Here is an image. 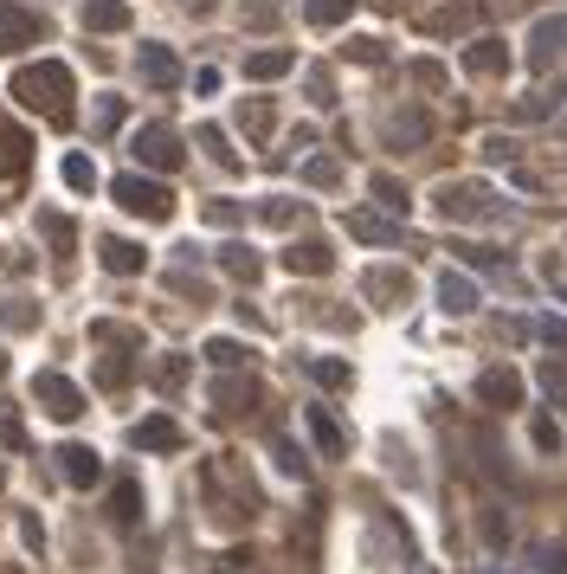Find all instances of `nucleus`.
<instances>
[{
	"instance_id": "2f4dec72",
	"label": "nucleus",
	"mask_w": 567,
	"mask_h": 574,
	"mask_svg": "<svg viewBox=\"0 0 567 574\" xmlns=\"http://www.w3.org/2000/svg\"><path fill=\"white\" fill-rule=\"evenodd\" d=\"M97 382L123 387V382H129V362H123V355H104V362H97Z\"/></svg>"
},
{
	"instance_id": "a19ab883",
	"label": "nucleus",
	"mask_w": 567,
	"mask_h": 574,
	"mask_svg": "<svg viewBox=\"0 0 567 574\" xmlns=\"http://www.w3.org/2000/svg\"><path fill=\"white\" fill-rule=\"evenodd\" d=\"M181 7H188V13H207V7H213V0H181Z\"/></svg>"
},
{
	"instance_id": "58836bf2",
	"label": "nucleus",
	"mask_w": 567,
	"mask_h": 574,
	"mask_svg": "<svg viewBox=\"0 0 567 574\" xmlns=\"http://www.w3.org/2000/svg\"><path fill=\"white\" fill-rule=\"evenodd\" d=\"M265 220H271V227H291V220H297V207H291V200H277V207H265Z\"/></svg>"
},
{
	"instance_id": "f257e3e1",
	"label": "nucleus",
	"mask_w": 567,
	"mask_h": 574,
	"mask_svg": "<svg viewBox=\"0 0 567 574\" xmlns=\"http://www.w3.org/2000/svg\"><path fill=\"white\" fill-rule=\"evenodd\" d=\"M13 97H20L27 111L52 116V123H72L77 116V77H72V65H59V59H39L27 72H13Z\"/></svg>"
},
{
	"instance_id": "a211bd4d",
	"label": "nucleus",
	"mask_w": 567,
	"mask_h": 574,
	"mask_svg": "<svg viewBox=\"0 0 567 574\" xmlns=\"http://www.w3.org/2000/svg\"><path fill=\"white\" fill-rule=\"evenodd\" d=\"M220 265H227L239 284H252V278H259V252H252V246H220Z\"/></svg>"
},
{
	"instance_id": "dca6fc26",
	"label": "nucleus",
	"mask_w": 567,
	"mask_h": 574,
	"mask_svg": "<svg viewBox=\"0 0 567 574\" xmlns=\"http://www.w3.org/2000/svg\"><path fill=\"white\" fill-rule=\"evenodd\" d=\"M477 394H484V400H491V407H510V400H516V394H523V382H516V375H510V368H491V375H484V382H477Z\"/></svg>"
},
{
	"instance_id": "4c0bfd02",
	"label": "nucleus",
	"mask_w": 567,
	"mask_h": 574,
	"mask_svg": "<svg viewBox=\"0 0 567 574\" xmlns=\"http://www.w3.org/2000/svg\"><path fill=\"white\" fill-rule=\"evenodd\" d=\"M252 562H259V555H245V549H239V555H227V562H220V574H252Z\"/></svg>"
},
{
	"instance_id": "6ab92c4d",
	"label": "nucleus",
	"mask_w": 567,
	"mask_h": 574,
	"mask_svg": "<svg viewBox=\"0 0 567 574\" xmlns=\"http://www.w3.org/2000/svg\"><path fill=\"white\" fill-rule=\"evenodd\" d=\"M303 13H309V27H342L355 13V0H303Z\"/></svg>"
},
{
	"instance_id": "4468645a",
	"label": "nucleus",
	"mask_w": 567,
	"mask_h": 574,
	"mask_svg": "<svg viewBox=\"0 0 567 574\" xmlns=\"http://www.w3.org/2000/svg\"><path fill=\"white\" fill-rule=\"evenodd\" d=\"M503 65H510V52H503L496 39H477V45L464 52V72H471V77H496Z\"/></svg>"
},
{
	"instance_id": "e433bc0d",
	"label": "nucleus",
	"mask_w": 567,
	"mask_h": 574,
	"mask_svg": "<svg viewBox=\"0 0 567 574\" xmlns=\"http://www.w3.org/2000/svg\"><path fill=\"white\" fill-rule=\"evenodd\" d=\"M316 382H329V387H342V382H348V368H342V362H316Z\"/></svg>"
},
{
	"instance_id": "bb28decb",
	"label": "nucleus",
	"mask_w": 567,
	"mask_h": 574,
	"mask_svg": "<svg viewBox=\"0 0 567 574\" xmlns=\"http://www.w3.org/2000/svg\"><path fill=\"white\" fill-rule=\"evenodd\" d=\"M368 298H407V278L400 271H368Z\"/></svg>"
},
{
	"instance_id": "39448f33",
	"label": "nucleus",
	"mask_w": 567,
	"mask_h": 574,
	"mask_svg": "<svg viewBox=\"0 0 567 574\" xmlns=\"http://www.w3.org/2000/svg\"><path fill=\"white\" fill-rule=\"evenodd\" d=\"M439 213H445V220H477V213H491V188H477V181L439 188Z\"/></svg>"
},
{
	"instance_id": "f03ea898",
	"label": "nucleus",
	"mask_w": 567,
	"mask_h": 574,
	"mask_svg": "<svg viewBox=\"0 0 567 574\" xmlns=\"http://www.w3.org/2000/svg\"><path fill=\"white\" fill-rule=\"evenodd\" d=\"M116 207H129V213H143V220H168L175 213V200L161 181H143V175H116Z\"/></svg>"
},
{
	"instance_id": "f8f14e48",
	"label": "nucleus",
	"mask_w": 567,
	"mask_h": 574,
	"mask_svg": "<svg viewBox=\"0 0 567 574\" xmlns=\"http://www.w3.org/2000/svg\"><path fill=\"white\" fill-rule=\"evenodd\" d=\"M143 77H149L155 91H175L181 84V59L168 45H143Z\"/></svg>"
},
{
	"instance_id": "20e7f679",
	"label": "nucleus",
	"mask_w": 567,
	"mask_h": 574,
	"mask_svg": "<svg viewBox=\"0 0 567 574\" xmlns=\"http://www.w3.org/2000/svg\"><path fill=\"white\" fill-rule=\"evenodd\" d=\"M136 161L175 175V168H181V136H175L168 123H143V129H136Z\"/></svg>"
},
{
	"instance_id": "9d476101",
	"label": "nucleus",
	"mask_w": 567,
	"mask_h": 574,
	"mask_svg": "<svg viewBox=\"0 0 567 574\" xmlns=\"http://www.w3.org/2000/svg\"><path fill=\"white\" fill-rule=\"evenodd\" d=\"M149 265V252H143V246H136V239H104V271H111V278H136V271Z\"/></svg>"
},
{
	"instance_id": "473e14b6",
	"label": "nucleus",
	"mask_w": 567,
	"mask_h": 574,
	"mask_svg": "<svg viewBox=\"0 0 567 574\" xmlns=\"http://www.w3.org/2000/svg\"><path fill=\"white\" fill-rule=\"evenodd\" d=\"M387 136H393V143H426V116H400Z\"/></svg>"
},
{
	"instance_id": "b1692460",
	"label": "nucleus",
	"mask_w": 567,
	"mask_h": 574,
	"mask_svg": "<svg viewBox=\"0 0 567 574\" xmlns=\"http://www.w3.org/2000/svg\"><path fill=\"white\" fill-rule=\"evenodd\" d=\"M239 123H245V136H271V123H277V116H271L265 97H252V104L239 111Z\"/></svg>"
},
{
	"instance_id": "c9c22d12",
	"label": "nucleus",
	"mask_w": 567,
	"mask_h": 574,
	"mask_svg": "<svg viewBox=\"0 0 567 574\" xmlns=\"http://www.w3.org/2000/svg\"><path fill=\"white\" fill-rule=\"evenodd\" d=\"M200 149H213V155H220V161H232V155H227V136H220V129H213V123H207V129H200Z\"/></svg>"
},
{
	"instance_id": "412c9836",
	"label": "nucleus",
	"mask_w": 567,
	"mask_h": 574,
	"mask_svg": "<svg viewBox=\"0 0 567 574\" xmlns=\"http://www.w3.org/2000/svg\"><path fill=\"white\" fill-rule=\"evenodd\" d=\"M245 400H252V382H220L213 387V414H245Z\"/></svg>"
},
{
	"instance_id": "0eeeda50",
	"label": "nucleus",
	"mask_w": 567,
	"mask_h": 574,
	"mask_svg": "<svg viewBox=\"0 0 567 574\" xmlns=\"http://www.w3.org/2000/svg\"><path fill=\"white\" fill-rule=\"evenodd\" d=\"M39 39V13L33 7H13V0H0V52H13V45H33Z\"/></svg>"
},
{
	"instance_id": "79ce46f5",
	"label": "nucleus",
	"mask_w": 567,
	"mask_h": 574,
	"mask_svg": "<svg viewBox=\"0 0 567 574\" xmlns=\"http://www.w3.org/2000/svg\"><path fill=\"white\" fill-rule=\"evenodd\" d=\"M0 368H7V362H0Z\"/></svg>"
},
{
	"instance_id": "5701e85b",
	"label": "nucleus",
	"mask_w": 567,
	"mask_h": 574,
	"mask_svg": "<svg viewBox=\"0 0 567 574\" xmlns=\"http://www.w3.org/2000/svg\"><path fill=\"white\" fill-rule=\"evenodd\" d=\"M309 432H316V446H323V452H342V446H348V439H342V426L329 420V414H323V407H316V414H309Z\"/></svg>"
},
{
	"instance_id": "9b49d317",
	"label": "nucleus",
	"mask_w": 567,
	"mask_h": 574,
	"mask_svg": "<svg viewBox=\"0 0 567 574\" xmlns=\"http://www.w3.org/2000/svg\"><path fill=\"white\" fill-rule=\"evenodd\" d=\"M567 52V20H542L529 33V65H555Z\"/></svg>"
},
{
	"instance_id": "6e6552de",
	"label": "nucleus",
	"mask_w": 567,
	"mask_h": 574,
	"mask_svg": "<svg viewBox=\"0 0 567 574\" xmlns=\"http://www.w3.org/2000/svg\"><path fill=\"white\" fill-rule=\"evenodd\" d=\"M27 168H33V136L7 123V129H0V181H13V175H27Z\"/></svg>"
},
{
	"instance_id": "cd10ccee",
	"label": "nucleus",
	"mask_w": 567,
	"mask_h": 574,
	"mask_svg": "<svg viewBox=\"0 0 567 574\" xmlns=\"http://www.w3.org/2000/svg\"><path fill=\"white\" fill-rule=\"evenodd\" d=\"M439 298H445V310H471V304H477V291H471L464 278H445V284H439Z\"/></svg>"
},
{
	"instance_id": "f3484780",
	"label": "nucleus",
	"mask_w": 567,
	"mask_h": 574,
	"mask_svg": "<svg viewBox=\"0 0 567 574\" xmlns=\"http://www.w3.org/2000/svg\"><path fill=\"white\" fill-rule=\"evenodd\" d=\"M284 265L291 271H329V246H323V239H303V246L284 252Z\"/></svg>"
},
{
	"instance_id": "2eb2a0df",
	"label": "nucleus",
	"mask_w": 567,
	"mask_h": 574,
	"mask_svg": "<svg viewBox=\"0 0 567 574\" xmlns=\"http://www.w3.org/2000/svg\"><path fill=\"white\" fill-rule=\"evenodd\" d=\"M471 20H477V7H439V13H426V33L452 39V33H471Z\"/></svg>"
},
{
	"instance_id": "ddd939ff",
	"label": "nucleus",
	"mask_w": 567,
	"mask_h": 574,
	"mask_svg": "<svg viewBox=\"0 0 567 574\" xmlns=\"http://www.w3.org/2000/svg\"><path fill=\"white\" fill-rule=\"evenodd\" d=\"M84 27L91 33H123L129 27V0H84Z\"/></svg>"
},
{
	"instance_id": "7ed1b4c3",
	"label": "nucleus",
	"mask_w": 567,
	"mask_h": 574,
	"mask_svg": "<svg viewBox=\"0 0 567 574\" xmlns=\"http://www.w3.org/2000/svg\"><path fill=\"white\" fill-rule=\"evenodd\" d=\"M33 400H45V414H52V420H77V414H84L77 382H65L59 368H39V375H33Z\"/></svg>"
},
{
	"instance_id": "a878e982",
	"label": "nucleus",
	"mask_w": 567,
	"mask_h": 574,
	"mask_svg": "<svg viewBox=\"0 0 567 574\" xmlns=\"http://www.w3.org/2000/svg\"><path fill=\"white\" fill-rule=\"evenodd\" d=\"M39 310L27 304V298H13V304H0V330H33Z\"/></svg>"
},
{
	"instance_id": "c85d7f7f",
	"label": "nucleus",
	"mask_w": 567,
	"mask_h": 574,
	"mask_svg": "<svg viewBox=\"0 0 567 574\" xmlns=\"http://www.w3.org/2000/svg\"><path fill=\"white\" fill-rule=\"evenodd\" d=\"M181 382H188V362H181V355H168V362L155 368V387H161V394H175Z\"/></svg>"
},
{
	"instance_id": "ea45409f",
	"label": "nucleus",
	"mask_w": 567,
	"mask_h": 574,
	"mask_svg": "<svg viewBox=\"0 0 567 574\" xmlns=\"http://www.w3.org/2000/svg\"><path fill=\"white\" fill-rule=\"evenodd\" d=\"M207 220H213V227H232V220H239V207H227V200H213V207H207Z\"/></svg>"
},
{
	"instance_id": "423d86ee",
	"label": "nucleus",
	"mask_w": 567,
	"mask_h": 574,
	"mask_svg": "<svg viewBox=\"0 0 567 574\" xmlns=\"http://www.w3.org/2000/svg\"><path fill=\"white\" fill-rule=\"evenodd\" d=\"M129 446H136V452H181V426L168 420V414L136 420V426H129Z\"/></svg>"
},
{
	"instance_id": "f704fd0d",
	"label": "nucleus",
	"mask_w": 567,
	"mask_h": 574,
	"mask_svg": "<svg viewBox=\"0 0 567 574\" xmlns=\"http://www.w3.org/2000/svg\"><path fill=\"white\" fill-rule=\"evenodd\" d=\"M348 59H361V65H375V59H380V39H355V45H348Z\"/></svg>"
},
{
	"instance_id": "4be33fe9",
	"label": "nucleus",
	"mask_w": 567,
	"mask_h": 574,
	"mask_svg": "<svg viewBox=\"0 0 567 574\" xmlns=\"http://www.w3.org/2000/svg\"><path fill=\"white\" fill-rule=\"evenodd\" d=\"M65 188H72V194H91V188H97V168H91V155H65Z\"/></svg>"
},
{
	"instance_id": "c756f323",
	"label": "nucleus",
	"mask_w": 567,
	"mask_h": 574,
	"mask_svg": "<svg viewBox=\"0 0 567 574\" xmlns=\"http://www.w3.org/2000/svg\"><path fill=\"white\" fill-rule=\"evenodd\" d=\"M136 503H143V498H136V484H123V491H116V510H111V516L123 523V530H136V516H143Z\"/></svg>"
},
{
	"instance_id": "393cba45",
	"label": "nucleus",
	"mask_w": 567,
	"mask_h": 574,
	"mask_svg": "<svg viewBox=\"0 0 567 574\" xmlns=\"http://www.w3.org/2000/svg\"><path fill=\"white\" fill-rule=\"evenodd\" d=\"M348 232H355V239H375V246H387V239H400V232L387 227V220H375V213H355V220H348Z\"/></svg>"
},
{
	"instance_id": "aec40b11",
	"label": "nucleus",
	"mask_w": 567,
	"mask_h": 574,
	"mask_svg": "<svg viewBox=\"0 0 567 574\" xmlns=\"http://www.w3.org/2000/svg\"><path fill=\"white\" fill-rule=\"evenodd\" d=\"M291 65H297L291 52H252V59H245V72L259 77V84H265V77H284Z\"/></svg>"
},
{
	"instance_id": "1a4fd4ad",
	"label": "nucleus",
	"mask_w": 567,
	"mask_h": 574,
	"mask_svg": "<svg viewBox=\"0 0 567 574\" xmlns=\"http://www.w3.org/2000/svg\"><path fill=\"white\" fill-rule=\"evenodd\" d=\"M59 471H65V484H77V491H91V484L104 478V465H97L91 446H65V452H59Z\"/></svg>"
},
{
	"instance_id": "72a5a7b5",
	"label": "nucleus",
	"mask_w": 567,
	"mask_h": 574,
	"mask_svg": "<svg viewBox=\"0 0 567 574\" xmlns=\"http://www.w3.org/2000/svg\"><path fill=\"white\" fill-rule=\"evenodd\" d=\"M375 194H380V207H393V213H407V188H400V181H375Z\"/></svg>"
},
{
	"instance_id": "7c9ffc66",
	"label": "nucleus",
	"mask_w": 567,
	"mask_h": 574,
	"mask_svg": "<svg viewBox=\"0 0 567 574\" xmlns=\"http://www.w3.org/2000/svg\"><path fill=\"white\" fill-rule=\"evenodd\" d=\"M207 362H213V368H245V348L239 343H207Z\"/></svg>"
}]
</instances>
